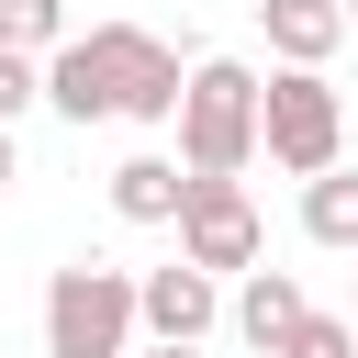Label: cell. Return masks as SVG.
<instances>
[{"label": "cell", "mask_w": 358, "mask_h": 358, "mask_svg": "<svg viewBox=\"0 0 358 358\" xmlns=\"http://www.w3.org/2000/svg\"><path fill=\"white\" fill-rule=\"evenodd\" d=\"M179 45H157L145 22H90V34H67V45H45V101L67 112V123H168L179 112Z\"/></svg>", "instance_id": "cell-1"}, {"label": "cell", "mask_w": 358, "mask_h": 358, "mask_svg": "<svg viewBox=\"0 0 358 358\" xmlns=\"http://www.w3.org/2000/svg\"><path fill=\"white\" fill-rule=\"evenodd\" d=\"M168 123H179V168L190 179H235L257 157V67L246 56H190Z\"/></svg>", "instance_id": "cell-2"}, {"label": "cell", "mask_w": 358, "mask_h": 358, "mask_svg": "<svg viewBox=\"0 0 358 358\" xmlns=\"http://www.w3.org/2000/svg\"><path fill=\"white\" fill-rule=\"evenodd\" d=\"M45 358H134V268L67 257L45 280Z\"/></svg>", "instance_id": "cell-3"}, {"label": "cell", "mask_w": 358, "mask_h": 358, "mask_svg": "<svg viewBox=\"0 0 358 358\" xmlns=\"http://www.w3.org/2000/svg\"><path fill=\"white\" fill-rule=\"evenodd\" d=\"M257 145H268V168H291V179L336 168V157H347V101H336V78H324V67L257 78Z\"/></svg>", "instance_id": "cell-4"}, {"label": "cell", "mask_w": 358, "mask_h": 358, "mask_svg": "<svg viewBox=\"0 0 358 358\" xmlns=\"http://www.w3.org/2000/svg\"><path fill=\"white\" fill-rule=\"evenodd\" d=\"M179 257H190V268H213V280L268 257V224H257L246 179H190V190H179Z\"/></svg>", "instance_id": "cell-5"}, {"label": "cell", "mask_w": 358, "mask_h": 358, "mask_svg": "<svg viewBox=\"0 0 358 358\" xmlns=\"http://www.w3.org/2000/svg\"><path fill=\"white\" fill-rule=\"evenodd\" d=\"M213 313H224V291H213V268H134V336H157V347H201L213 336Z\"/></svg>", "instance_id": "cell-6"}, {"label": "cell", "mask_w": 358, "mask_h": 358, "mask_svg": "<svg viewBox=\"0 0 358 358\" xmlns=\"http://www.w3.org/2000/svg\"><path fill=\"white\" fill-rule=\"evenodd\" d=\"M257 34H268L280 67H324V56L347 45V11H336V0H257Z\"/></svg>", "instance_id": "cell-7"}, {"label": "cell", "mask_w": 358, "mask_h": 358, "mask_svg": "<svg viewBox=\"0 0 358 358\" xmlns=\"http://www.w3.org/2000/svg\"><path fill=\"white\" fill-rule=\"evenodd\" d=\"M302 313H313V302H302L291 268H246V291H235V336H246L257 358H280V336H291Z\"/></svg>", "instance_id": "cell-8"}, {"label": "cell", "mask_w": 358, "mask_h": 358, "mask_svg": "<svg viewBox=\"0 0 358 358\" xmlns=\"http://www.w3.org/2000/svg\"><path fill=\"white\" fill-rule=\"evenodd\" d=\"M179 190H190L179 157H123V168H112V213H123V224H179Z\"/></svg>", "instance_id": "cell-9"}, {"label": "cell", "mask_w": 358, "mask_h": 358, "mask_svg": "<svg viewBox=\"0 0 358 358\" xmlns=\"http://www.w3.org/2000/svg\"><path fill=\"white\" fill-rule=\"evenodd\" d=\"M302 235L336 246V257H358V168H347V157L302 179Z\"/></svg>", "instance_id": "cell-10"}, {"label": "cell", "mask_w": 358, "mask_h": 358, "mask_svg": "<svg viewBox=\"0 0 358 358\" xmlns=\"http://www.w3.org/2000/svg\"><path fill=\"white\" fill-rule=\"evenodd\" d=\"M0 45H22V56L67 45V0H0Z\"/></svg>", "instance_id": "cell-11"}, {"label": "cell", "mask_w": 358, "mask_h": 358, "mask_svg": "<svg viewBox=\"0 0 358 358\" xmlns=\"http://www.w3.org/2000/svg\"><path fill=\"white\" fill-rule=\"evenodd\" d=\"M280 358H358V324H347V313H302V324L280 336Z\"/></svg>", "instance_id": "cell-12"}, {"label": "cell", "mask_w": 358, "mask_h": 358, "mask_svg": "<svg viewBox=\"0 0 358 358\" xmlns=\"http://www.w3.org/2000/svg\"><path fill=\"white\" fill-rule=\"evenodd\" d=\"M45 101V56H22V45H0V123H22Z\"/></svg>", "instance_id": "cell-13"}, {"label": "cell", "mask_w": 358, "mask_h": 358, "mask_svg": "<svg viewBox=\"0 0 358 358\" xmlns=\"http://www.w3.org/2000/svg\"><path fill=\"white\" fill-rule=\"evenodd\" d=\"M11 179H22V157H11V123H0V190H11Z\"/></svg>", "instance_id": "cell-14"}, {"label": "cell", "mask_w": 358, "mask_h": 358, "mask_svg": "<svg viewBox=\"0 0 358 358\" xmlns=\"http://www.w3.org/2000/svg\"><path fill=\"white\" fill-rule=\"evenodd\" d=\"M336 11H347V34H358V0H336Z\"/></svg>", "instance_id": "cell-15"}, {"label": "cell", "mask_w": 358, "mask_h": 358, "mask_svg": "<svg viewBox=\"0 0 358 358\" xmlns=\"http://www.w3.org/2000/svg\"><path fill=\"white\" fill-rule=\"evenodd\" d=\"M157 358H190V347H157Z\"/></svg>", "instance_id": "cell-16"}, {"label": "cell", "mask_w": 358, "mask_h": 358, "mask_svg": "<svg viewBox=\"0 0 358 358\" xmlns=\"http://www.w3.org/2000/svg\"><path fill=\"white\" fill-rule=\"evenodd\" d=\"M347 324H358V313H347Z\"/></svg>", "instance_id": "cell-17"}]
</instances>
